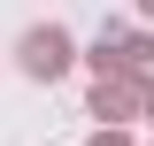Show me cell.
Instances as JSON below:
<instances>
[{"instance_id":"3","label":"cell","mask_w":154,"mask_h":146,"mask_svg":"<svg viewBox=\"0 0 154 146\" xmlns=\"http://www.w3.org/2000/svg\"><path fill=\"white\" fill-rule=\"evenodd\" d=\"M146 16H154V0H146Z\"/></svg>"},{"instance_id":"2","label":"cell","mask_w":154,"mask_h":146,"mask_svg":"<svg viewBox=\"0 0 154 146\" xmlns=\"http://www.w3.org/2000/svg\"><path fill=\"white\" fill-rule=\"evenodd\" d=\"M93 146H123V138H108V131H100V138H93Z\"/></svg>"},{"instance_id":"1","label":"cell","mask_w":154,"mask_h":146,"mask_svg":"<svg viewBox=\"0 0 154 146\" xmlns=\"http://www.w3.org/2000/svg\"><path fill=\"white\" fill-rule=\"evenodd\" d=\"M23 69H31V77H62V69H69V38H62V31H31V38H23Z\"/></svg>"}]
</instances>
